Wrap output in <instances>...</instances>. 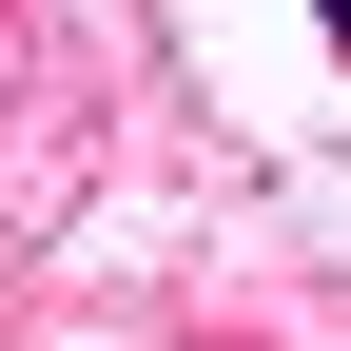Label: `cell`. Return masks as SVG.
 I'll return each mask as SVG.
<instances>
[{
  "instance_id": "cell-1",
  "label": "cell",
  "mask_w": 351,
  "mask_h": 351,
  "mask_svg": "<svg viewBox=\"0 0 351 351\" xmlns=\"http://www.w3.org/2000/svg\"><path fill=\"white\" fill-rule=\"evenodd\" d=\"M313 39H332V59H351V0H313Z\"/></svg>"
}]
</instances>
